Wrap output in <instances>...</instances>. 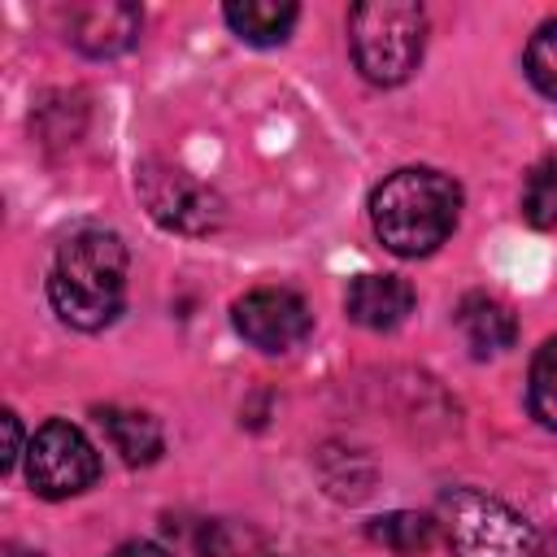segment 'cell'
Masks as SVG:
<instances>
[{"label":"cell","instance_id":"obj_1","mask_svg":"<svg viewBox=\"0 0 557 557\" xmlns=\"http://www.w3.org/2000/svg\"><path fill=\"white\" fill-rule=\"evenodd\" d=\"M48 300L74 331H100L122 313L126 300V244L113 231H74L52 261Z\"/></svg>","mask_w":557,"mask_h":557},{"label":"cell","instance_id":"obj_2","mask_svg":"<svg viewBox=\"0 0 557 557\" xmlns=\"http://www.w3.org/2000/svg\"><path fill=\"white\" fill-rule=\"evenodd\" d=\"M461 213V187L426 165H409L387 174L370 196V222L374 235L396 257H426L435 252Z\"/></svg>","mask_w":557,"mask_h":557},{"label":"cell","instance_id":"obj_3","mask_svg":"<svg viewBox=\"0 0 557 557\" xmlns=\"http://www.w3.org/2000/svg\"><path fill=\"white\" fill-rule=\"evenodd\" d=\"M352 61L366 83L396 87L405 83L426 48V9L413 0H366L348 13Z\"/></svg>","mask_w":557,"mask_h":557},{"label":"cell","instance_id":"obj_4","mask_svg":"<svg viewBox=\"0 0 557 557\" xmlns=\"http://www.w3.org/2000/svg\"><path fill=\"white\" fill-rule=\"evenodd\" d=\"M435 522L453 557H548L535 527L479 487H448L435 505Z\"/></svg>","mask_w":557,"mask_h":557},{"label":"cell","instance_id":"obj_5","mask_svg":"<svg viewBox=\"0 0 557 557\" xmlns=\"http://www.w3.org/2000/svg\"><path fill=\"white\" fill-rule=\"evenodd\" d=\"M96 474H100V457L78 426L52 418L35 431V440L26 448V483L35 496H44V500L78 496L96 483Z\"/></svg>","mask_w":557,"mask_h":557},{"label":"cell","instance_id":"obj_6","mask_svg":"<svg viewBox=\"0 0 557 557\" xmlns=\"http://www.w3.org/2000/svg\"><path fill=\"white\" fill-rule=\"evenodd\" d=\"M148 213L178 235H209L222 226V200L213 187H205L196 174L178 165H144L135 178Z\"/></svg>","mask_w":557,"mask_h":557},{"label":"cell","instance_id":"obj_7","mask_svg":"<svg viewBox=\"0 0 557 557\" xmlns=\"http://www.w3.org/2000/svg\"><path fill=\"white\" fill-rule=\"evenodd\" d=\"M313 326L309 305L287 287H252L235 300V331L261 352H292Z\"/></svg>","mask_w":557,"mask_h":557},{"label":"cell","instance_id":"obj_8","mask_svg":"<svg viewBox=\"0 0 557 557\" xmlns=\"http://www.w3.org/2000/svg\"><path fill=\"white\" fill-rule=\"evenodd\" d=\"M139 9L135 4H117V0H104V4H74L70 9V44L87 57H117L135 44L139 35Z\"/></svg>","mask_w":557,"mask_h":557},{"label":"cell","instance_id":"obj_9","mask_svg":"<svg viewBox=\"0 0 557 557\" xmlns=\"http://www.w3.org/2000/svg\"><path fill=\"white\" fill-rule=\"evenodd\" d=\"M344 309L366 331H396L413 309V287L400 274H361L348 283Z\"/></svg>","mask_w":557,"mask_h":557},{"label":"cell","instance_id":"obj_10","mask_svg":"<svg viewBox=\"0 0 557 557\" xmlns=\"http://www.w3.org/2000/svg\"><path fill=\"white\" fill-rule=\"evenodd\" d=\"M457 331L466 335L470 352L474 357H496L505 348H513L518 339V322H513V309L487 292H470L461 296L457 305Z\"/></svg>","mask_w":557,"mask_h":557},{"label":"cell","instance_id":"obj_11","mask_svg":"<svg viewBox=\"0 0 557 557\" xmlns=\"http://www.w3.org/2000/svg\"><path fill=\"white\" fill-rule=\"evenodd\" d=\"M226 26L244 39V44H257V48H270V44H283L300 17L296 4L287 0H231L222 9Z\"/></svg>","mask_w":557,"mask_h":557},{"label":"cell","instance_id":"obj_12","mask_svg":"<svg viewBox=\"0 0 557 557\" xmlns=\"http://www.w3.org/2000/svg\"><path fill=\"white\" fill-rule=\"evenodd\" d=\"M96 422H100V431L109 435L113 453L126 466H148V461L161 457V426H157V418H148L139 409H100Z\"/></svg>","mask_w":557,"mask_h":557},{"label":"cell","instance_id":"obj_13","mask_svg":"<svg viewBox=\"0 0 557 557\" xmlns=\"http://www.w3.org/2000/svg\"><path fill=\"white\" fill-rule=\"evenodd\" d=\"M435 518L431 513H413V509H392V513H379L370 518L366 535L392 553H418V548H431L435 540Z\"/></svg>","mask_w":557,"mask_h":557},{"label":"cell","instance_id":"obj_14","mask_svg":"<svg viewBox=\"0 0 557 557\" xmlns=\"http://www.w3.org/2000/svg\"><path fill=\"white\" fill-rule=\"evenodd\" d=\"M527 400H531V413L557 431V335L544 339V348L535 352L531 361V387H527Z\"/></svg>","mask_w":557,"mask_h":557},{"label":"cell","instance_id":"obj_15","mask_svg":"<svg viewBox=\"0 0 557 557\" xmlns=\"http://www.w3.org/2000/svg\"><path fill=\"white\" fill-rule=\"evenodd\" d=\"M522 213L540 231H553L557 226V157H544L531 170L527 191H522Z\"/></svg>","mask_w":557,"mask_h":557},{"label":"cell","instance_id":"obj_16","mask_svg":"<svg viewBox=\"0 0 557 557\" xmlns=\"http://www.w3.org/2000/svg\"><path fill=\"white\" fill-rule=\"evenodd\" d=\"M527 78H531L548 100H557V17L544 22V26L531 35V44H527Z\"/></svg>","mask_w":557,"mask_h":557},{"label":"cell","instance_id":"obj_17","mask_svg":"<svg viewBox=\"0 0 557 557\" xmlns=\"http://www.w3.org/2000/svg\"><path fill=\"white\" fill-rule=\"evenodd\" d=\"M4 453H0V466L13 470L17 466V453H22V426H17V413H4Z\"/></svg>","mask_w":557,"mask_h":557},{"label":"cell","instance_id":"obj_18","mask_svg":"<svg viewBox=\"0 0 557 557\" xmlns=\"http://www.w3.org/2000/svg\"><path fill=\"white\" fill-rule=\"evenodd\" d=\"M109 557H170L161 544H148V540H131V544H122V548H113Z\"/></svg>","mask_w":557,"mask_h":557},{"label":"cell","instance_id":"obj_19","mask_svg":"<svg viewBox=\"0 0 557 557\" xmlns=\"http://www.w3.org/2000/svg\"><path fill=\"white\" fill-rule=\"evenodd\" d=\"M9 557H35V553H22V548H9Z\"/></svg>","mask_w":557,"mask_h":557},{"label":"cell","instance_id":"obj_20","mask_svg":"<svg viewBox=\"0 0 557 557\" xmlns=\"http://www.w3.org/2000/svg\"><path fill=\"white\" fill-rule=\"evenodd\" d=\"M544 553H548V548H544ZM548 557H557V548H553V553H548Z\"/></svg>","mask_w":557,"mask_h":557}]
</instances>
